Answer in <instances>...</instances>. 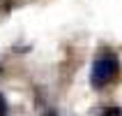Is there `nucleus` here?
<instances>
[{
  "label": "nucleus",
  "instance_id": "f257e3e1",
  "mask_svg": "<svg viewBox=\"0 0 122 116\" xmlns=\"http://www.w3.org/2000/svg\"><path fill=\"white\" fill-rule=\"evenodd\" d=\"M117 74V58L113 54H102L90 70V81L95 88H102Z\"/></svg>",
  "mask_w": 122,
  "mask_h": 116
},
{
  "label": "nucleus",
  "instance_id": "f03ea898",
  "mask_svg": "<svg viewBox=\"0 0 122 116\" xmlns=\"http://www.w3.org/2000/svg\"><path fill=\"white\" fill-rule=\"evenodd\" d=\"M104 116H122V111L117 109V107H111V109L104 111Z\"/></svg>",
  "mask_w": 122,
  "mask_h": 116
},
{
  "label": "nucleus",
  "instance_id": "7ed1b4c3",
  "mask_svg": "<svg viewBox=\"0 0 122 116\" xmlns=\"http://www.w3.org/2000/svg\"><path fill=\"white\" fill-rule=\"evenodd\" d=\"M0 116H7V102L2 95H0Z\"/></svg>",
  "mask_w": 122,
  "mask_h": 116
}]
</instances>
